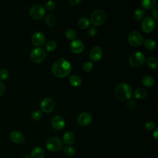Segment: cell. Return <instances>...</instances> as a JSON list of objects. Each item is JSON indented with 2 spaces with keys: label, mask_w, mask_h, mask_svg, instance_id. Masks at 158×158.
I'll return each instance as SVG.
<instances>
[{
  "label": "cell",
  "mask_w": 158,
  "mask_h": 158,
  "mask_svg": "<svg viewBox=\"0 0 158 158\" xmlns=\"http://www.w3.org/2000/svg\"><path fill=\"white\" fill-rule=\"evenodd\" d=\"M72 67L70 63L64 58L57 60L52 65V73L57 77L62 78L67 77L71 72Z\"/></svg>",
  "instance_id": "cell-1"
},
{
  "label": "cell",
  "mask_w": 158,
  "mask_h": 158,
  "mask_svg": "<svg viewBox=\"0 0 158 158\" xmlns=\"http://www.w3.org/2000/svg\"><path fill=\"white\" fill-rule=\"evenodd\" d=\"M114 95L120 101H128L132 96L133 90L130 85L126 83L118 84L114 89Z\"/></svg>",
  "instance_id": "cell-2"
},
{
  "label": "cell",
  "mask_w": 158,
  "mask_h": 158,
  "mask_svg": "<svg viewBox=\"0 0 158 158\" xmlns=\"http://www.w3.org/2000/svg\"><path fill=\"white\" fill-rule=\"evenodd\" d=\"M46 147L51 152H58L63 148V142L56 136H51L47 139Z\"/></svg>",
  "instance_id": "cell-3"
},
{
  "label": "cell",
  "mask_w": 158,
  "mask_h": 158,
  "mask_svg": "<svg viewBox=\"0 0 158 158\" xmlns=\"http://www.w3.org/2000/svg\"><path fill=\"white\" fill-rule=\"evenodd\" d=\"M146 57L143 53L139 51H136L131 54L129 57V63L133 67L137 68L141 66L145 62Z\"/></svg>",
  "instance_id": "cell-4"
},
{
  "label": "cell",
  "mask_w": 158,
  "mask_h": 158,
  "mask_svg": "<svg viewBox=\"0 0 158 158\" xmlns=\"http://www.w3.org/2000/svg\"><path fill=\"white\" fill-rule=\"evenodd\" d=\"M30 57L33 62L38 64L42 62L45 59L46 57V52L41 48H36L31 50Z\"/></svg>",
  "instance_id": "cell-5"
},
{
  "label": "cell",
  "mask_w": 158,
  "mask_h": 158,
  "mask_svg": "<svg viewBox=\"0 0 158 158\" xmlns=\"http://www.w3.org/2000/svg\"><path fill=\"white\" fill-rule=\"evenodd\" d=\"M106 19V15L105 13L101 10H94L91 15L90 20L91 23L96 26L101 25L104 23Z\"/></svg>",
  "instance_id": "cell-6"
},
{
  "label": "cell",
  "mask_w": 158,
  "mask_h": 158,
  "mask_svg": "<svg viewBox=\"0 0 158 158\" xmlns=\"http://www.w3.org/2000/svg\"><path fill=\"white\" fill-rule=\"evenodd\" d=\"M128 41L131 46L138 47L143 43L144 38L139 32L137 31H132L128 36Z\"/></svg>",
  "instance_id": "cell-7"
},
{
  "label": "cell",
  "mask_w": 158,
  "mask_h": 158,
  "mask_svg": "<svg viewBox=\"0 0 158 158\" xmlns=\"http://www.w3.org/2000/svg\"><path fill=\"white\" fill-rule=\"evenodd\" d=\"M46 10L44 7L40 5H33L29 9L30 15L35 20H40L45 15Z\"/></svg>",
  "instance_id": "cell-8"
},
{
  "label": "cell",
  "mask_w": 158,
  "mask_h": 158,
  "mask_svg": "<svg viewBox=\"0 0 158 158\" xmlns=\"http://www.w3.org/2000/svg\"><path fill=\"white\" fill-rule=\"evenodd\" d=\"M40 106L43 112L49 113L54 110L55 102L52 99L50 98H45L41 101Z\"/></svg>",
  "instance_id": "cell-9"
},
{
  "label": "cell",
  "mask_w": 158,
  "mask_h": 158,
  "mask_svg": "<svg viewBox=\"0 0 158 158\" xmlns=\"http://www.w3.org/2000/svg\"><path fill=\"white\" fill-rule=\"evenodd\" d=\"M155 22L149 16H146L141 23V29L144 33H151L154 28Z\"/></svg>",
  "instance_id": "cell-10"
},
{
  "label": "cell",
  "mask_w": 158,
  "mask_h": 158,
  "mask_svg": "<svg viewBox=\"0 0 158 158\" xmlns=\"http://www.w3.org/2000/svg\"><path fill=\"white\" fill-rule=\"evenodd\" d=\"M89 56L93 61H99L102 56V50L101 47L98 46H93L89 51Z\"/></svg>",
  "instance_id": "cell-11"
},
{
  "label": "cell",
  "mask_w": 158,
  "mask_h": 158,
  "mask_svg": "<svg viewBox=\"0 0 158 158\" xmlns=\"http://www.w3.org/2000/svg\"><path fill=\"white\" fill-rule=\"evenodd\" d=\"M92 116L88 112H82L77 117V122L81 126H87L91 123Z\"/></svg>",
  "instance_id": "cell-12"
},
{
  "label": "cell",
  "mask_w": 158,
  "mask_h": 158,
  "mask_svg": "<svg viewBox=\"0 0 158 158\" xmlns=\"http://www.w3.org/2000/svg\"><path fill=\"white\" fill-rule=\"evenodd\" d=\"M51 124L52 127L57 130H62L65 127V120L64 118L60 115H55L52 117L51 120Z\"/></svg>",
  "instance_id": "cell-13"
},
{
  "label": "cell",
  "mask_w": 158,
  "mask_h": 158,
  "mask_svg": "<svg viewBox=\"0 0 158 158\" xmlns=\"http://www.w3.org/2000/svg\"><path fill=\"white\" fill-rule=\"evenodd\" d=\"M31 42L35 46H42L45 42V36L41 32L36 31L32 35Z\"/></svg>",
  "instance_id": "cell-14"
},
{
  "label": "cell",
  "mask_w": 158,
  "mask_h": 158,
  "mask_svg": "<svg viewBox=\"0 0 158 158\" xmlns=\"http://www.w3.org/2000/svg\"><path fill=\"white\" fill-rule=\"evenodd\" d=\"M70 48L75 54H80L84 49V44L80 40H74L70 43Z\"/></svg>",
  "instance_id": "cell-15"
},
{
  "label": "cell",
  "mask_w": 158,
  "mask_h": 158,
  "mask_svg": "<svg viewBox=\"0 0 158 158\" xmlns=\"http://www.w3.org/2000/svg\"><path fill=\"white\" fill-rule=\"evenodd\" d=\"M9 138L11 141L15 143H20L24 140L23 134L19 131H13L10 133Z\"/></svg>",
  "instance_id": "cell-16"
},
{
  "label": "cell",
  "mask_w": 158,
  "mask_h": 158,
  "mask_svg": "<svg viewBox=\"0 0 158 158\" xmlns=\"http://www.w3.org/2000/svg\"><path fill=\"white\" fill-rule=\"evenodd\" d=\"M63 142L68 145L70 146V144H73L75 141V135L73 131H69L64 133L63 135Z\"/></svg>",
  "instance_id": "cell-17"
},
{
  "label": "cell",
  "mask_w": 158,
  "mask_h": 158,
  "mask_svg": "<svg viewBox=\"0 0 158 158\" xmlns=\"http://www.w3.org/2000/svg\"><path fill=\"white\" fill-rule=\"evenodd\" d=\"M45 156L44 149L40 146L34 148L31 152V158H44Z\"/></svg>",
  "instance_id": "cell-18"
},
{
  "label": "cell",
  "mask_w": 158,
  "mask_h": 158,
  "mask_svg": "<svg viewBox=\"0 0 158 158\" xmlns=\"http://www.w3.org/2000/svg\"><path fill=\"white\" fill-rule=\"evenodd\" d=\"M148 92L143 88H136L134 91V97L137 99H143L147 96Z\"/></svg>",
  "instance_id": "cell-19"
},
{
  "label": "cell",
  "mask_w": 158,
  "mask_h": 158,
  "mask_svg": "<svg viewBox=\"0 0 158 158\" xmlns=\"http://www.w3.org/2000/svg\"><path fill=\"white\" fill-rule=\"evenodd\" d=\"M69 81L72 86L74 87H78L81 85L82 83V80L79 76L72 75L69 77Z\"/></svg>",
  "instance_id": "cell-20"
},
{
  "label": "cell",
  "mask_w": 158,
  "mask_h": 158,
  "mask_svg": "<svg viewBox=\"0 0 158 158\" xmlns=\"http://www.w3.org/2000/svg\"><path fill=\"white\" fill-rule=\"evenodd\" d=\"M44 22L48 27H54L56 25L57 19H56V17L54 15H52L51 14H48L45 17Z\"/></svg>",
  "instance_id": "cell-21"
},
{
  "label": "cell",
  "mask_w": 158,
  "mask_h": 158,
  "mask_svg": "<svg viewBox=\"0 0 158 158\" xmlns=\"http://www.w3.org/2000/svg\"><path fill=\"white\" fill-rule=\"evenodd\" d=\"M141 82L143 85L146 87H151L154 83V78L150 75H144L142 79Z\"/></svg>",
  "instance_id": "cell-22"
},
{
  "label": "cell",
  "mask_w": 158,
  "mask_h": 158,
  "mask_svg": "<svg viewBox=\"0 0 158 158\" xmlns=\"http://www.w3.org/2000/svg\"><path fill=\"white\" fill-rule=\"evenodd\" d=\"M144 45L147 49L151 51V50H154L156 48V43L154 40L151 38H148L144 41Z\"/></svg>",
  "instance_id": "cell-23"
},
{
  "label": "cell",
  "mask_w": 158,
  "mask_h": 158,
  "mask_svg": "<svg viewBox=\"0 0 158 158\" xmlns=\"http://www.w3.org/2000/svg\"><path fill=\"white\" fill-rule=\"evenodd\" d=\"M78 25L81 29H86L90 24L89 20L86 17H81L78 20Z\"/></svg>",
  "instance_id": "cell-24"
},
{
  "label": "cell",
  "mask_w": 158,
  "mask_h": 158,
  "mask_svg": "<svg viewBox=\"0 0 158 158\" xmlns=\"http://www.w3.org/2000/svg\"><path fill=\"white\" fill-rule=\"evenodd\" d=\"M146 64H147V65L150 69H156L157 67L158 61H157L156 58L153 57H148L147 59Z\"/></svg>",
  "instance_id": "cell-25"
},
{
  "label": "cell",
  "mask_w": 158,
  "mask_h": 158,
  "mask_svg": "<svg viewBox=\"0 0 158 158\" xmlns=\"http://www.w3.org/2000/svg\"><path fill=\"white\" fill-rule=\"evenodd\" d=\"M156 0H143L141 1V6L146 9H151L156 4Z\"/></svg>",
  "instance_id": "cell-26"
},
{
  "label": "cell",
  "mask_w": 158,
  "mask_h": 158,
  "mask_svg": "<svg viewBox=\"0 0 158 158\" xmlns=\"http://www.w3.org/2000/svg\"><path fill=\"white\" fill-rule=\"evenodd\" d=\"M64 153L68 157H72L75 154V149L72 146H67L63 149Z\"/></svg>",
  "instance_id": "cell-27"
},
{
  "label": "cell",
  "mask_w": 158,
  "mask_h": 158,
  "mask_svg": "<svg viewBox=\"0 0 158 158\" xmlns=\"http://www.w3.org/2000/svg\"><path fill=\"white\" fill-rule=\"evenodd\" d=\"M56 47H57V44H56V41H54L53 40L48 41L45 46L46 49L49 52L54 51L56 49Z\"/></svg>",
  "instance_id": "cell-28"
},
{
  "label": "cell",
  "mask_w": 158,
  "mask_h": 158,
  "mask_svg": "<svg viewBox=\"0 0 158 158\" xmlns=\"http://www.w3.org/2000/svg\"><path fill=\"white\" fill-rule=\"evenodd\" d=\"M144 15V11L142 9H138L135 10L133 14L134 18L137 20H139L142 19Z\"/></svg>",
  "instance_id": "cell-29"
},
{
  "label": "cell",
  "mask_w": 158,
  "mask_h": 158,
  "mask_svg": "<svg viewBox=\"0 0 158 158\" xmlns=\"http://www.w3.org/2000/svg\"><path fill=\"white\" fill-rule=\"evenodd\" d=\"M65 36L67 38V39H69V40H75L77 34L75 31H74L73 29L69 28L67 29L65 31Z\"/></svg>",
  "instance_id": "cell-30"
},
{
  "label": "cell",
  "mask_w": 158,
  "mask_h": 158,
  "mask_svg": "<svg viewBox=\"0 0 158 158\" xmlns=\"http://www.w3.org/2000/svg\"><path fill=\"white\" fill-rule=\"evenodd\" d=\"M43 113L40 110H35L31 114V118L35 120H39L41 118Z\"/></svg>",
  "instance_id": "cell-31"
},
{
  "label": "cell",
  "mask_w": 158,
  "mask_h": 158,
  "mask_svg": "<svg viewBox=\"0 0 158 158\" xmlns=\"http://www.w3.org/2000/svg\"><path fill=\"white\" fill-rule=\"evenodd\" d=\"M45 7L48 10H52L56 7V3L52 1H48L45 4Z\"/></svg>",
  "instance_id": "cell-32"
},
{
  "label": "cell",
  "mask_w": 158,
  "mask_h": 158,
  "mask_svg": "<svg viewBox=\"0 0 158 158\" xmlns=\"http://www.w3.org/2000/svg\"><path fill=\"white\" fill-rule=\"evenodd\" d=\"M9 77V72L6 69L0 70V80H5Z\"/></svg>",
  "instance_id": "cell-33"
},
{
  "label": "cell",
  "mask_w": 158,
  "mask_h": 158,
  "mask_svg": "<svg viewBox=\"0 0 158 158\" xmlns=\"http://www.w3.org/2000/svg\"><path fill=\"white\" fill-rule=\"evenodd\" d=\"M93 68V64L91 62H86L83 65V69L85 72H89Z\"/></svg>",
  "instance_id": "cell-34"
},
{
  "label": "cell",
  "mask_w": 158,
  "mask_h": 158,
  "mask_svg": "<svg viewBox=\"0 0 158 158\" xmlns=\"http://www.w3.org/2000/svg\"><path fill=\"white\" fill-rule=\"evenodd\" d=\"M98 33V29L96 27L93 26L91 27H90L88 31V33L89 36H95Z\"/></svg>",
  "instance_id": "cell-35"
},
{
  "label": "cell",
  "mask_w": 158,
  "mask_h": 158,
  "mask_svg": "<svg viewBox=\"0 0 158 158\" xmlns=\"http://www.w3.org/2000/svg\"><path fill=\"white\" fill-rule=\"evenodd\" d=\"M127 107L129 109H134L136 107V103L135 102V101L132 100V99H129L128 100L127 102Z\"/></svg>",
  "instance_id": "cell-36"
},
{
  "label": "cell",
  "mask_w": 158,
  "mask_h": 158,
  "mask_svg": "<svg viewBox=\"0 0 158 158\" xmlns=\"http://www.w3.org/2000/svg\"><path fill=\"white\" fill-rule=\"evenodd\" d=\"M145 127H146V130H152L155 128L156 125L154 122L149 121V122H146V123L145 125Z\"/></svg>",
  "instance_id": "cell-37"
},
{
  "label": "cell",
  "mask_w": 158,
  "mask_h": 158,
  "mask_svg": "<svg viewBox=\"0 0 158 158\" xmlns=\"http://www.w3.org/2000/svg\"><path fill=\"white\" fill-rule=\"evenodd\" d=\"M152 15L156 20H158V6L156 5L152 10Z\"/></svg>",
  "instance_id": "cell-38"
},
{
  "label": "cell",
  "mask_w": 158,
  "mask_h": 158,
  "mask_svg": "<svg viewBox=\"0 0 158 158\" xmlns=\"http://www.w3.org/2000/svg\"><path fill=\"white\" fill-rule=\"evenodd\" d=\"M4 90H5V86L3 84V83L0 81V96L3 94Z\"/></svg>",
  "instance_id": "cell-39"
},
{
  "label": "cell",
  "mask_w": 158,
  "mask_h": 158,
  "mask_svg": "<svg viewBox=\"0 0 158 158\" xmlns=\"http://www.w3.org/2000/svg\"><path fill=\"white\" fill-rule=\"evenodd\" d=\"M81 2L80 0H69V2L72 5V6H75L77 5L78 3H80Z\"/></svg>",
  "instance_id": "cell-40"
},
{
  "label": "cell",
  "mask_w": 158,
  "mask_h": 158,
  "mask_svg": "<svg viewBox=\"0 0 158 158\" xmlns=\"http://www.w3.org/2000/svg\"><path fill=\"white\" fill-rule=\"evenodd\" d=\"M157 129H156L154 132L153 133V136L156 140H157Z\"/></svg>",
  "instance_id": "cell-41"
},
{
  "label": "cell",
  "mask_w": 158,
  "mask_h": 158,
  "mask_svg": "<svg viewBox=\"0 0 158 158\" xmlns=\"http://www.w3.org/2000/svg\"><path fill=\"white\" fill-rule=\"evenodd\" d=\"M22 158H31L30 156L28 155V154H26V155H24L22 157Z\"/></svg>",
  "instance_id": "cell-42"
}]
</instances>
